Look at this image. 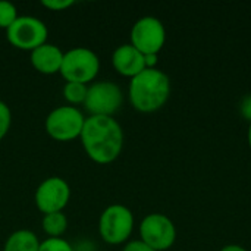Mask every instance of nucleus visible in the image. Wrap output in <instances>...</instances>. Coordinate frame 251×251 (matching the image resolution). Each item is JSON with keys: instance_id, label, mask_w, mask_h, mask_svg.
<instances>
[{"instance_id": "13", "label": "nucleus", "mask_w": 251, "mask_h": 251, "mask_svg": "<svg viewBox=\"0 0 251 251\" xmlns=\"http://www.w3.org/2000/svg\"><path fill=\"white\" fill-rule=\"evenodd\" d=\"M40 240L29 229H18L12 232L6 243L3 251H38Z\"/></svg>"}, {"instance_id": "5", "label": "nucleus", "mask_w": 251, "mask_h": 251, "mask_svg": "<svg viewBox=\"0 0 251 251\" xmlns=\"http://www.w3.org/2000/svg\"><path fill=\"white\" fill-rule=\"evenodd\" d=\"M124 94L112 81H94L88 85L84 106L90 116H113L122 106Z\"/></svg>"}, {"instance_id": "11", "label": "nucleus", "mask_w": 251, "mask_h": 251, "mask_svg": "<svg viewBox=\"0 0 251 251\" xmlns=\"http://www.w3.org/2000/svg\"><path fill=\"white\" fill-rule=\"evenodd\" d=\"M112 65L115 71L124 76L134 78L146 69L144 54L137 50L131 43L121 44L112 54Z\"/></svg>"}, {"instance_id": "21", "label": "nucleus", "mask_w": 251, "mask_h": 251, "mask_svg": "<svg viewBox=\"0 0 251 251\" xmlns=\"http://www.w3.org/2000/svg\"><path fill=\"white\" fill-rule=\"evenodd\" d=\"M240 109H241V113L246 119H249L251 122V94L246 96L243 100H241V104H240Z\"/></svg>"}, {"instance_id": "18", "label": "nucleus", "mask_w": 251, "mask_h": 251, "mask_svg": "<svg viewBox=\"0 0 251 251\" xmlns=\"http://www.w3.org/2000/svg\"><path fill=\"white\" fill-rule=\"evenodd\" d=\"M12 125V112L10 107L0 100V140L4 138V135L9 132Z\"/></svg>"}, {"instance_id": "17", "label": "nucleus", "mask_w": 251, "mask_h": 251, "mask_svg": "<svg viewBox=\"0 0 251 251\" xmlns=\"http://www.w3.org/2000/svg\"><path fill=\"white\" fill-rule=\"evenodd\" d=\"M38 251H75L74 247L63 238H47L40 243Z\"/></svg>"}, {"instance_id": "22", "label": "nucleus", "mask_w": 251, "mask_h": 251, "mask_svg": "<svg viewBox=\"0 0 251 251\" xmlns=\"http://www.w3.org/2000/svg\"><path fill=\"white\" fill-rule=\"evenodd\" d=\"M221 251H247V250H246L244 247L238 246V244H228V246L222 247Z\"/></svg>"}, {"instance_id": "7", "label": "nucleus", "mask_w": 251, "mask_h": 251, "mask_svg": "<svg viewBox=\"0 0 251 251\" xmlns=\"http://www.w3.org/2000/svg\"><path fill=\"white\" fill-rule=\"evenodd\" d=\"M47 25L41 19L29 15L18 16V19L6 29L7 41L13 47L28 51H32L34 49L47 43Z\"/></svg>"}, {"instance_id": "2", "label": "nucleus", "mask_w": 251, "mask_h": 251, "mask_svg": "<svg viewBox=\"0 0 251 251\" xmlns=\"http://www.w3.org/2000/svg\"><path fill=\"white\" fill-rule=\"evenodd\" d=\"M129 101L138 112L150 113L165 106L171 96L169 76L157 69H144L129 82Z\"/></svg>"}, {"instance_id": "12", "label": "nucleus", "mask_w": 251, "mask_h": 251, "mask_svg": "<svg viewBox=\"0 0 251 251\" xmlns=\"http://www.w3.org/2000/svg\"><path fill=\"white\" fill-rule=\"evenodd\" d=\"M63 54L65 51H62L56 44L44 43L31 51L29 60H31V65L35 68V71H38L40 74L53 75V74L60 72Z\"/></svg>"}, {"instance_id": "8", "label": "nucleus", "mask_w": 251, "mask_h": 251, "mask_svg": "<svg viewBox=\"0 0 251 251\" xmlns=\"http://www.w3.org/2000/svg\"><path fill=\"white\" fill-rule=\"evenodd\" d=\"M165 41V25L156 16H143L131 28V44L143 54H159Z\"/></svg>"}, {"instance_id": "3", "label": "nucleus", "mask_w": 251, "mask_h": 251, "mask_svg": "<svg viewBox=\"0 0 251 251\" xmlns=\"http://www.w3.org/2000/svg\"><path fill=\"white\" fill-rule=\"evenodd\" d=\"M134 229V215L124 204L107 206L99 219V234L103 241L112 246L128 241Z\"/></svg>"}, {"instance_id": "1", "label": "nucleus", "mask_w": 251, "mask_h": 251, "mask_svg": "<svg viewBox=\"0 0 251 251\" xmlns=\"http://www.w3.org/2000/svg\"><path fill=\"white\" fill-rule=\"evenodd\" d=\"M87 156L100 165L118 159L124 147V131L113 116H88L79 135Z\"/></svg>"}, {"instance_id": "14", "label": "nucleus", "mask_w": 251, "mask_h": 251, "mask_svg": "<svg viewBox=\"0 0 251 251\" xmlns=\"http://www.w3.org/2000/svg\"><path fill=\"white\" fill-rule=\"evenodd\" d=\"M41 226L47 234V238H62L68 229V218L63 212L47 213L43 216Z\"/></svg>"}, {"instance_id": "19", "label": "nucleus", "mask_w": 251, "mask_h": 251, "mask_svg": "<svg viewBox=\"0 0 251 251\" xmlns=\"http://www.w3.org/2000/svg\"><path fill=\"white\" fill-rule=\"evenodd\" d=\"M41 4L50 10H65L74 4V0H43Z\"/></svg>"}, {"instance_id": "6", "label": "nucleus", "mask_w": 251, "mask_h": 251, "mask_svg": "<svg viewBox=\"0 0 251 251\" xmlns=\"http://www.w3.org/2000/svg\"><path fill=\"white\" fill-rule=\"evenodd\" d=\"M85 124V116L75 106H59L46 118L47 134L57 141H71L79 138Z\"/></svg>"}, {"instance_id": "23", "label": "nucleus", "mask_w": 251, "mask_h": 251, "mask_svg": "<svg viewBox=\"0 0 251 251\" xmlns=\"http://www.w3.org/2000/svg\"><path fill=\"white\" fill-rule=\"evenodd\" d=\"M249 144H250V147H251V122H250V126H249Z\"/></svg>"}, {"instance_id": "4", "label": "nucleus", "mask_w": 251, "mask_h": 251, "mask_svg": "<svg viewBox=\"0 0 251 251\" xmlns=\"http://www.w3.org/2000/svg\"><path fill=\"white\" fill-rule=\"evenodd\" d=\"M100 71L99 56L88 47H74L63 54L60 68L62 76L66 82L87 84L94 81Z\"/></svg>"}, {"instance_id": "9", "label": "nucleus", "mask_w": 251, "mask_h": 251, "mask_svg": "<svg viewBox=\"0 0 251 251\" xmlns=\"http://www.w3.org/2000/svg\"><path fill=\"white\" fill-rule=\"evenodd\" d=\"M140 240L156 251L168 250L176 240V228L163 213H150L140 224Z\"/></svg>"}, {"instance_id": "20", "label": "nucleus", "mask_w": 251, "mask_h": 251, "mask_svg": "<svg viewBox=\"0 0 251 251\" xmlns=\"http://www.w3.org/2000/svg\"><path fill=\"white\" fill-rule=\"evenodd\" d=\"M122 251H156V250H154V249H151L150 246H147L146 243H143L141 240H134V241L126 243Z\"/></svg>"}, {"instance_id": "15", "label": "nucleus", "mask_w": 251, "mask_h": 251, "mask_svg": "<svg viewBox=\"0 0 251 251\" xmlns=\"http://www.w3.org/2000/svg\"><path fill=\"white\" fill-rule=\"evenodd\" d=\"M88 85L81 82H66L63 85V97L69 104H84Z\"/></svg>"}, {"instance_id": "16", "label": "nucleus", "mask_w": 251, "mask_h": 251, "mask_svg": "<svg viewBox=\"0 0 251 251\" xmlns=\"http://www.w3.org/2000/svg\"><path fill=\"white\" fill-rule=\"evenodd\" d=\"M18 19V9L12 1L0 0V28L7 29Z\"/></svg>"}, {"instance_id": "10", "label": "nucleus", "mask_w": 251, "mask_h": 251, "mask_svg": "<svg viewBox=\"0 0 251 251\" xmlns=\"http://www.w3.org/2000/svg\"><path fill=\"white\" fill-rule=\"evenodd\" d=\"M34 200L43 215L62 212L71 200V187L60 176H49L35 190Z\"/></svg>"}]
</instances>
